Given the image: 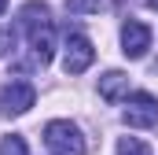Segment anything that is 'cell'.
<instances>
[{"instance_id":"6da1fadb","label":"cell","mask_w":158,"mask_h":155,"mask_svg":"<svg viewBox=\"0 0 158 155\" xmlns=\"http://www.w3.org/2000/svg\"><path fill=\"white\" fill-rule=\"evenodd\" d=\"M19 22H22V30L30 33V48H33V55H37V63H52V55H55V26H52V11H48V4H40V0H30L22 11H19Z\"/></svg>"},{"instance_id":"7a4b0ae2","label":"cell","mask_w":158,"mask_h":155,"mask_svg":"<svg viewBox=\"0 0 158 155\" xmlns=\"http://www.w3.org/2000/svg\"><path fill=\"white\" fill-rule=\"evenodd\" d=\"M44 144H48L52 155H85V133L74 122L55 118V122L44 126Z\"/></svg>"},{"instance_id":"3957f363","label":"cell","mask_w":158,"mask_h":155,"mask_svg":"<svg viewBox=\"0 0 158 155\" xmlns=\"http://www.w3.org/2000/svg\"><path fill=\"white\" fill-rule=\"evenodd\" d=\"M92 59H96L92 41L85 37V33H70L66 44H63V70L66 74H85L92 67Z\"/></svg>"},{"instance_id":"277c9868","label":"cell","mask_w":158,"mask_h":155,"mask_svg":"<svg viewBox=\"0 0 158 155\" xmlns=\"http://www.w3.org/2000/svg\"><path fill=\"white\" fill-rule=\"evenodd\" d=\"M33 104H37V89L30 81H11L0 92V111L4 115H26Z\"/></svg>"},{"instance_id":"5b68a950","label":"cell","mask_w":158,"mask_h":155,"mask_svg":"<svg viewBox=\"0 0 158 155\" xmlns=\"http://www.w3.org/2000/svg\"><path fill=\"white\" fill-rule=\"evenodd\" d=\"M125 122L132 129H151L158 122V100L151 92H132L129 96V107H125Z\"/></svg>"},{"instance_id":"8992f818","label":"cell","mask_w":158,"mask_h":155,"mask_svg":"<svg viewBox=\"0 0 158 155\" xmlns=\"http://www.w3.org/2000/svg\"><path fill=\"white\" fill-rule=\"evenodd\" d=\"M147 48H151V26L129 19V22L121 26V52H125L129 59H143Z\"/></svg>"},{"instance_id":"52a82bcc","label":"cell","mask_w":158,"mask_h":155,"mask_svg":"<svg viewBox=\"0 0 158 155\" xmlns=\"http://www.w3.org/2000/svg\"><path fill=\"white\" fill-rule=\"evenodd\" d=\"M99 96L107 104H118V100H129V78L121 70H107L99 78Z\"/></svg>"},{"instance_id":"ba28073f","label":"cell","mask_w":158,"mask_h":155,"mask_svg":"<svg viewBox=\"0 0 158 155\" xmlns=\"http://www.w3.org/2000/svg\"><path fill=\"white\" fill-rule=\"evenodd\" d=\"M118 155H155L140 137H121L118 140Z\"/></svg>"},{"instance_id":"9c48e42d","label":"cell","mask_w":158,"mask_h":155,"mask_svg":"<svg viewBox=\"0 0 158 155\" xmlns=\"http://www.w3.org/2000/svg\"><path fill=\"white\" fill-rule=\"evenodd\" d=\"M0 155H30V152H26V140L19 133H11V137L0 140Z\"/></svg>"},{"instance_id":"30bf717a","label":"cell","mask_w":158,"mask_h":155,"mask_svg":"<svg viewBox=\"0 0 158 155\" xmlns=\"http://www.w3.org/2000/svg\"><path fill=\"white\" fill-rule=\"evenodd\" d=\"M99 7H103L99 0H66V11L70 15H96Z\"/></svg>"},{"instance_id":"8fae6325","label":"cell","mask_w":158,"mask_h":155,"mask_svg":"<svg viewBox=\"0 0 158 155\" xmlns=\"http://www.w3.org/2000/svg\"><path fill=\"white\" fill-rule=\"evenodd\" d=\"M11 48H15V30L7 26V30H0V55H7Z\"/></svg>"},{"instance_id":"7c38bea8","label":"cell","mask_w":158,"mask_h":155,"mask_svg":"<svg viewBox=\"0 0 158 155\" xmlns=\"http://www.w3.org/2000/svg\"><path fill=\"white\" fill-rule=\"evenodd\" d=\"M4 7H7V0H0V15H4Z\"/></svg>"},{"instance_id":"4fadbf2b","label":"cell","mask_w":158,"mask_h":155,"mask_svg":"<svg viewBox=\"0 0 158 155\" xmlns=\"http://www.w3.org/2000/svg\"><path fill=\"white\" fill-rule=\"evenodd\" d=\"M147 4H151V7H158V0H147Z\"/></svg>"}]
</instances>
